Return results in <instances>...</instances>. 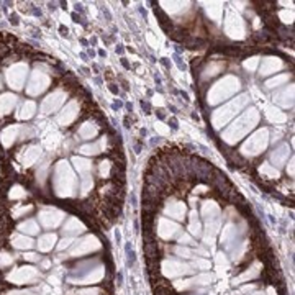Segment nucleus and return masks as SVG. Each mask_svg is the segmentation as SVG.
Wrapping results in <instances>:
<instances>
[{
  "instance_id": "12",
  "label": "nucleus",
  "mask_w": 295,
  "mask_h": 295,
  "mask_svg": "<svg viewBox=\"0 0 295 295\" xmlns=\"http://www.w3.org/2000/svg\"><path fill=\"white\" fill-rule=\"evenodd\" d=\"M57 244V236L56 233H46L41 235L37 241V248L39 253H49L53 251V248H56Z\"/></svg>"
},
{
  "instance_id": "23",
  "label": "nucleus",
  "mask_w": 295,
  "mask_h": 295,
  "mask_svg": "<svg viewBox=\"0 0 295 295\" xmlns=\"http://www.w3.org/2000/svg\"><path fill=\"white\" fill-rule=\"evenodd\" d=\"M208 10V15L212 17V20L215 21H220L221 20V15H223V7H220L218 3H210L207 7Z\"/></svg>"
},
{
  "instance_id": "30",
  "label": "nucleus",
  "mask_w": 295,
  "mask_h": 295,
  "mask_svg": "<svg viewBox=\"0 0 295 295\" xmlns=\"http://www.w3.org/2000/svg\"><path fill=\"white\" fill-rule=\"evenodd\" d=\"M156 129H158L159 133H167V131H169V129H167L166 127H163V125H161V123L156 125Z\"/></svg>"
},
{
  "instance_id": "18",
  "label": "nucleus",
  "mask_w": 295,
  "mask_h": 295,
  "mask_svg": "<svg viewBox=\"0 0 295 295\" xmlns=\"http://www.w3.org/2000/svg\"><path fill=\"white\" fill-rule=\"evenodd\" d=\"M17 105V97L13 93H3L0 95V115H8Z\"/></svg>"
},
{
  "instance_id": "20",
  "label": "nucleus",
  "mask_w": 295,
  "mask_h": 295,
  "mask_svg": "<svg viewBox=\"0 0 295 295\" xmlns=\"http://www.w3.org/2000/svg\"><path fill=\"white\" fill-rule=\"evenodd\" d=\"M289 154H290L289 146H287V145H282L280 148H277V149H274V153H272L271 159L274 161V163L277 164V166H282V164L285 163V161H287Z\"/></svg>"
},
{
  "instance_id": "3",
  "label": "nucleus",
  "mask_w": 295,
  "mask_h": 295,
  "mask_svg": "<svg viewBox=\"0 0 295 295\" xmlns=\"http://www.w3.org/2000/svg\"><path fill=\"white\" fill-rule=\"evenodd\" d=\"M240 82L238 79L233 77V75H226L223 77L217 86L212 87V91L208 92V104L210 105H215L218 102L226 100L228 97H231L233 93L238 91Z\"/></svg>"
},
{
  "instance_id": "22",
  "label": "nucleus",
  "mask_w": 295,
  "mask_h": 295,
  "mask_svg": "<svg viewBox=\"0 0 295 295\" xmlns=\"http://www.w3.org/2000/svg\"><path fill=\"white\" fill-rule=\"evenodd\" d=\"M292 98H294V87L290 86V87H287L285 91L282 92V93H279L274 100L277 102V104H280V105H284V107H290L292 105Z\"/></svg>"
},
{
  "instance_id": "13",
  "label": "nucleus",
  "mask_w": 295,
  "mask_h": 295,
  "mask_svg": "<svg viewBox=\"0 0 295 295\" xmlns=\"http://www.w3.org/2000/svg\"><path fill=\"white\" fill-rule=\"evenodd\" d=\"M73 163H74L75 169L79 171V174L82 176V179H92V167H93L92 161L75 156V158H73Z\"/></svg>"
},
{
  "instance_id": "24",
  "label": "nucleus",
  "mask_w": 295,
  "mask_h": 295,
  "mask_svg": "<svg viewBox=\"0 0 295 295\" xmlns=\"http://www.w3.org/2000/svg\"><path fill=\"white\" fill-rule=\"evenodd\" d=\"M261 174H262V177H269V179H279L280 177L279 171H277L276 167H272L271 164H266V163L261 166Z\"/></svg>"
},
{
  "instance_id": "25",
  "label": "nucleus",
  "mask_w": 295,
  "mask_h": 295,
  "mask_svg": "<svg viewBox=\"0 0 295 295\" xmlns=\"http://www.w3.org/2000/svg\"><path fill=\"white\" fill-rule=\"evenodd\" d=\"M266 115H267V118H269L271 122H276V123H282V122H285V115H284V113H280L279 110L267 109Z\"/></svg>"
},
{
  "instance_id": "5",
  "label": "nucleus",
  "mask_w": 295,
  "mask_h": 295,
  "mask_svg": "<svg viewBox=\"0 0 295 295\" xmlns=\"http://www.w3.org/2000/svg\"><path fill=\"white\" fill-rule=\"evenodd\" d=\"M26 75H28V64L23 61L13 62L10 68H7V71H5L7 84L12 89H15V91H18V89L25 86Z\"/></svg>"
},
{
  "instance_id": "19",
  "label": "nucleus",
  "mask_w": 295,
  "mask_h": 295,
  "mask_svg": "<svg viewBox=\"0 0 295 295\" xmlns=\"http://www.w3.org/2000/svg\"><path fill=\"white\" fill-rule=\"evenodd\" d=\"M17 231L23 235H28V236H33V235H38L39 233V225L37 223V220L33 218H28V220L21 221L18 226H17Z\"/></svg>"
},
{
  "instance_id": "28",
  "label": "nucleus",
  "mask_w": 295,
  "mask_h": 295,
  "mask_svg": "<svg viewBox=\"0 0 295 295\" xmlns=\"http://www.w3.org/2000/svg\"><path fill=\"white\" fill-rule=\"evenodd\" d=\"M279 18L284 21V23H292V20H294V10H282V12H279Z\"/></svg>"
},
{
  "instance_id": "26",
  "label": "nucleus",
  "mask_w": 295,
  "mask_h": 295,
  "mask_svg": "<svg viewBox=\"0 0 295 295\" xmlns=\"http://www.w3.org/2000/svg\"><path fill=\"white\" fill-rule=\"evenodd\" d=\"M23 197H26V192L23 187L20 185H13V189L8 192V199L10 200H18V199H23Z\"/></svg>"
},
{
  "instance_id": "27",
  "label": "nucleus",
  "mask_w": 295,
  "mask_h": 295,
  "mask_svg": "<svg viewBox=\"0 0 295 295\" xmlns=\"http://www.w3.org/2000/svg\"><path fill=\"white\" fill-rule=\"evenodd\" d=\"M287 80H289V75H287V74H280V75H277V77H274V79L267 80V82H266V87H269V89H272V87H279L280 84L287 82Z\"/></svg>"
},
{
  "instance_id": "7",
  "label": "nucleus",
  "mask_w": 295,
  "mask_h": 295,
  "mask_svg": "<svg viewBox=\"0 0 295 295\" xmlns=\"http://www.w3.org/2000/svg\"><path fill=\"white\" fill-rule=\"evenodd\" d=\"M49 84H51V77H49L46 73H43V71L37 69V71H33V74H31L28 87H26V93H28L30 97H37L46 91Z\"/></svg>"
},
{
  "instance_id": "16",
  "label": "nucleus",
  "mask_w": 295,
  "mask_h": 295,
  "mask_svg": "<svg viewBox=\"0 0 295 295\" xmlns=\"http://www.w3.org/2000/svg\"><path fill=\"white\" fill-rule=\"evenodd\" d=\"M282 66L284 64L279 57H266L261 66V75H269L272 73H276V71L282 69Z\"/></svg>"
},
{
  "instance_id": "17",
  "label": "nucleus",
  "mask_w": 295,
  "mask_h": 295,
  "mask_svg": "<svg viewBox=\"0 0 295 295\" xmlns=\"http://www.w3.org/2000/svg\"><path fill=\"white\" fill-rule=\"evenodd\" d=\"M39 154H41V149H39L38 146H31L20 156V161H21V164H23V166L30 167V166H33V164L37 163Z\"/></svg>"
},
{
  "instance_id": "29",
  "label": "nucleus",
  "mask_w": 295,
  "mask_h": 295,
  "mask_svg": "<svg viewBox=\"0 0 295 295\" xmlns=\"http://www.w3.org/2000/svg\"><path fill=\"white\" fill-rule=\"evenodd\" d=\"M258 62H259L258 57H251V59H248V61L244 62V68H246V69H249V71H256Z\"/></svg>"
},
{
  "instance_id": "1",
  "label": "nucleus",
  "mask_w": 295,
  "mask_h": 295,
  "mask_svg": "<svg viewBox=\"0 0 295 295\" xmlns=\"http://www.w3.org/2000/svg\"><path fill=\"white\" fill-rule=\"evenodd\" d=\"M53 185L57 197H73L75 190L79 189L77 177H74L71 166L68 163H59L55 167V177H53Z\"/></svg>"
},
{
  "instance_id": "10",
  "label": "nucleus",
  "mask_w": 295,
  "mask_h": 295,
  "mask_svg": "<svg viewBox=\"0 0 295 295\" xmlns=\"http://www.w3.org/2000/svg\"><path fill=\"white\" fill-rule=\"evenodd\" d=\"M64 212L61 210H56V208H46V210H41L38 213V220H39V225L43 228H48V230H53V228L59 226L62 220H64Z\"/></svg>"
},
{
  "instance_id": "21",
  "label": "nucleus",
  "mask_w": 295,
  "mask_h": 295,
  "mask_svg": "<svg viewBox=\"0 0 295 295\" xmlns=\"http://www.w3.org/2000/svg\"><path fill=\"white\" fill-rule=\"evenodd\" d=\"M35 111H37V104H35L33 100H28L25 102L23 107H21V110L17 113V117H18L20 120H28L35 115Z\"/></svg>"
},
{
  "instance_id": "8",
  "label": "nucleus",
  "mask_w": 295,
  "mask_h": 295,
  "mask_svg": "<svg viewBox=\"0 0 295 295\" xmlns=\"http://www.w3.org/2000/svg\"><path fill=\"white\" fill-rule=\"evenodd\" d=\"M225 33L228 35V37L236 38V39L244 38V33H246L244 20L241 18L240 15H236L233 10H230V12H228V15H226V20H225Z\"/></svg>"
},
{
  "instance_id": "6",
  "label": "nucleus",
  "mask_w": 295,
  "mask_h": 295,
  "mask_svg": "<svg viewBox=\"0 0 295 295\" xmlns=\"http://www.w3.org/2000/svg\"><path fill=\"white\" fill-rule=\"evenodd\" d=\"M269 145V136H267V129H259L256 135H253L248 141L244 143V146L241 148V153L249 158H254L259 153L266 149Z\"/></svg>"
},
{
  "instance_id": "11",
  "label": "nucleus",
  "mask_w": 295,
  "mask_h": 295,
  "mask_svg": "<svg viewBox=\"0 0 295 295\" xmlns=\"http://www.w3.org/2000/svg\"><path fill=\"white\" fill-rule=\"evenodd\" d=\"M79 113H80L79 100L74 98V100H71L69 104L61 110V113L57 115V125H61V127H69V125L79 117Z\"/></svg>"
},
{
  "instance_id": "9",
  "label": "nucleus",
  "mask_w": 295,
  "mask_h": 295,
  "mask_svg": "<svg viewBox=\"0 0 295 295\" xmlns=\"http://www.w3.org/2000/svg\"><path fill=\"white\" fill-rule=\"evenodd\" d=\"M66 97H68V92H66L64 87H59L56 91H53V93L44 98L41 104V111L43 113H53V111L59 110V107L66 102Z\"/></svg>"
},
{
  "instance_id": "4",
  "label": "nucleus",
  "mask_w": 295,
  "mask_h": 295,
  "mask_svg": "<svg viewBox=\"0 0 295 295\" xmlns=\"http://www.w3.org/2000/svg\"><path fill=\"white\" fill-rule=\"evenodd\" d=\"M248 104V97H240V98H235V100H231L230 104H226L223 109L217 110L215 113H213L212 117V122H213V127L218 128V127H223V125H226V122L230 118H233L236 113H238V110H241L243 107Z\"/></svg>"
},
{
  "instance_id": "14",
  "label": "nucleus",
  "mask_w": 295,
  "mask_h": 295,
  "mask_svg": "<svg viewBox=\"0 0 295 295\" xmlns=\"http://www.w3.org/2000/svg\"><path fill=\"white\" fill-rule=\"evenodd\" d=\"M18 125H8L7 128H3V131L0 133V141H2L3 148H10L15 141L17 135H18Z\"/></svg>"
},
{
  "instance_id": "15",
  "label": "nucleus",
  "mask_w": 295,
  "mask_h": 295,
  "mask_svg": "<svg viewBox=\"0 0 295 295\" xmlns=\"http://www.w3.org/2000/svg\"><path fill=\"white\" fill-rule=\"evenodd\" d=\"M100 128H102L100 125L95 122H86L79 128L80 140H92V138H95L98 135V131H100Z\"/></svg>"
},
{
  "instance_id": "2",
  "label": "nucleus",
  "mask_w": 295,
  "mask_h": 295,
  "mask_svg": "<svg viewBox=\"0 0 295 295\" xmlns=\"http://www.w3.org/2000/svg\"><path fill=\"white\" fill-rule=\"evenodd\" d=\"M258 120H259V111L256 109L248 110L244 115H241L238 122H235L231 127H228L225 131L221 133V140L226 141L228 145H233V143L240 141L246 133L251 131L254 128Z\"/></svg>"
}]
</instances>
